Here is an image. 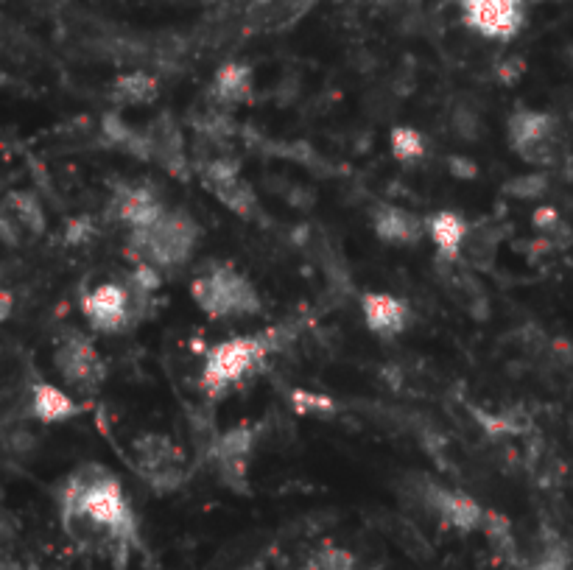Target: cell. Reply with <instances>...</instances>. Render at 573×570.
Instances as JSON below:
<instances>
[{"instance_id":"52a82bcc","label":"cell","mask_w":573,"mask_h":570,"mask_svg":"<svg viewBox=\"0 0 573 570\" xmlns=\"http://www.w3.org/2000/svg\"><path fill=\"white\" fill-rule=\"evenodd\" d=\"M509 146L520 160L532 165H548L557 157V121L548 112L518 109L509 118Z\"/></svg>"},{"instance_id":"5b68a950","label":"cell","mask_w":573,"mask_h":570,"mask_svg":"<svg viewBox=\"0 0 573 570\" xmlns=\"http://www.w3.org/2000/svg\"><path fill=\"white\" fill-rule=\"evenodd\" d=\"M272 350L269 336H235L210 347L202 367V389L210 397L230 392L241 380L258 372Z\"/></svg>"},{"instance_id":"ac0fdd59","label":"cell","mask_w":573,"mask_h":570,"mask_svg":"<svg viewBox=\"0 0 573 570\" xmlns=\"http://www.w3.org/2000/svg\"><path fill=\"white\" fill-rule=\"evenodd\" d=\"M213 95L219 104H244L246 98L252 95V70L246 68L244 62H227L216 70L213 79Z\"/></svg>"},{"instance_id":"ffe728a7","label":"cell","mask_w":573,"mask_h":570,"mask_svg":"<svg viewBox=\"0 0 573 570\" xmlns=\"http://www.w3.org/2000/svg\"><path fill=\"white\" fill-rule=\"evenodd\" d=\"M389 146H392V154H395L400 163H417V160H423L425 149H428L425 137L417 129H411V126L392 129Z\"/></svg>"},{"instance_id":"603a6c76","label":"cell","mask_w":573,"mask_h":570,"mask_svg":"<svg viewBox=\"0 0 573 570\" xmlns=\"http://www.w3.org/2000/svg\"><path fill=\"white\" fill-rule=\"evenodd\" d=\"M294 408L300 411V414H330L333 411V403H330L325 394H308V392H297L294 397Z\"/></svg>"},{"instance_id":"3957f363","label":"cell","mask_w":573,"mask_h":570,"mask_svg":"<svg viewBox=\"0 0 573 570\" xmlns=\"http://www.w3.org/2000/svg\"><path fill=\"white\" fill-rule=\"evenodd\" d=\"M151 297L146 288L126 274V280H110V283H98L87 297L82 299L84 319L96 333L112 336V333H123L129 327L140 325L146 319L151 308Z\"/></svg>"},{"instance_id":"d6986e66","label":"cell","mask_w":573,"mask_h":570,"mask_svg":"<svg viewBox=\"0 0 573 570\" xmlns=\"http://www.w3.org/2000/svg\"><path fill=\"white\" fill-rule=\"evenodd\" d=\"M160 95V82L143 73V70H135V73H126L118 82L112 84V101L115 104H151L154 98Z\"/></svg>"},{"instance_id":"cb8c5ba5","label":"cell","mask_w":573,"mask_h":570,"mask_svg":"<svg viewBox=\"0 0 573 570\" xmlns=\"http://www.w3.org/2000/svg\"><path fill=\"white\" fill-rule=\"evenodd\" d=\"M546 188V177L543 174H529V177H520L515 182H509V190L520 196V199H532V196H540Z\"/></svg>"},{"instance_id":"30bf717a","label":"cell","mask_w":573,"mask_h":570,"mask_svg":"<svg viewBox=\"0 0 573 570\" xmlns=\"http://www.w3.org/2000/svg\"><path fill=\"white\" fill-rule=\"evenodd\" d=\"M425 501L451 529L481 531V526H484L487 509L462 489L428 487L425 489Z\"/></svg>"},{"instance_id":"5bb4252c","label":"cell","mask_w":573,"mask_h":570,"mask_svg":"<svg viewBox=\"0 0 573 570\" xmlns=\"http://www.w3.org/2000/svg\"><path fill=\"white\" fill-rule=\"evenodd\" d=\"M84 406L70 397L68 392H62L54 383H45L37 380L34 389H31V414L42 422H68L73 417H79Z\"/></svg>"},{"instance_id":"8fae6325","label":"cell","mask_w":573,"mask_h":570,"mask_svg":"<svg viewBox=\"0 0 573 570\" xmlns=\"http://www.w3.org/2000/svg\"><path fill=\"white\" fill-rule=\"evenodd\" d=\"M361 316L367 327L381 336V339H395L411 325V308L403 299L383 294V291H369L361 297Z\"/></svg>"},{"instance_id":"9a60e30c","label":"cell","mask_w":573,"mask_h":570,"mask_svg":"<svg viewBox=\"0 0 573 570\" xmlns=\"http://www.w3.org/2000/svg\"><path fill=\"white\" fill-rule=\"evenodd\" d=\"M467 235H470V221H464L459 213L442 210L428 216V238L434 241L442 260H462Z\"/></svg>"},{"instance_id":"8992f818","label":"cell","mask_w":573,"mask_h":570,"mask_svg":"<svg viewBox=\"0 0 573 570\" xmlns=\"http://www.w3.org/2000/svg\"><path fill=\"white\" fill-rule=\"evenodd\" d=\"M54 367L59 378L82 397L96 394L101 383L107 380V367L98 355L96 344L79 330H68V333H62V339L56 341Z\"/></svg>"},{"instance_id":"4fadbf2b","label":"cell","mask_w":573,"mask_h":570,"mask_svg":"<svg viewBox=\"0 0 573 570\" xmlns=\"http://www.w3.org/2000/svg\"><path fill=\"white\" fill-rule=\"evenodd\" d=\"M165 210L168 207L149 188H121L112 196V216H115V221H121L126 230L149 227L163 216Z\"/></svg>"},{"instance_id":"ba28073f","label":"cell","mask_w":573,"mask_h":570,"mask_svg":"<svg viewBox=\"0 0 573 570\" xmlns=\"http://www.w3.org/2000/svg\"><path fill=\"white\" fill-rule=\"evenodd\" d=\"M462 17L487 40H512L526 23V0H462Z\"/></svg>"},{"instance_id":"7c38bea8","label":"cell","mask_w":573,"mask_h":570,"mask_svg":"<svg viewBox=\"0 0 573 570\" xmlns=\"http://www.w3.org/2000/svg\"><path fill=\"white\" fill-rule=\"evenodd\" d=\"M372 227L378 232V238L386 244L395 246H414L428 235V218H420L411 210L383 204L372 213Z\"/></svg>"},{"instance_id":"484cf974","label":"cell","mask_w":573,"mask_h":570,"mask_svg":"<svg viewBox=\"0 0 573 570\" xmlns=\"http://www.w3.org/2000/svg\"><path fill=\"white\" fill-rule=\"evenodd\" d=\"M523 570H565V557H562L560 551H548L546 557H540L534 565Z\"/></svg>"},{"instance_id":"9c48e42d","label":"cell","mask_w":573,"mask_h":570,"mask_svg":"<svg viewBox=\"0 0 573 570\" xmlns=\"http://www.w3.org/2000/svg\"><path fill=\"white\" fill-rule=\"evenodd\" d=\"M202 185H205L224 207L241 218H249L258 210V199L252 188L238 174V163L230 157H213L202 165Z\"/></svg>"},{"instance_id":"d4e9b609","label":"cell","mask_w":573,"mask_h":570,"mask_svg":"<svg viewBox=\"0 0 573 570\" xmlns=\"http://www.w3.org/2000/svg\"><path fill=\"white\" fill-rule=\"evenodd\" d=\"M68 235L70 244H84L90 235H93V224L90 221H84V218H76L73 224H70V230L65 232Z\"/></svg>"},{"instance_id":"2e32d148","label":"cell","mask_w":573,"mask_h":570,"mask_svg":"<svg viewBox=\"0 0 573 570\" xmlns=\"http://www.w3.org/2000/svg\"><path fill=\"white\" fill-rule=\"evenodd\" d=\"M135 453L143 478H151V475L163 473V470L179 467V462H182V453H179L177 445L168 436L160 434L140 436L135 442Z\"/></svg>"},{"instance_id":"7a4b0ae2","label":"cell","mask_w":573,"mask_h":570,"mask_svg":"<svg viewBox=\"0 0 573 570\" xmlns=\"http://www.w3.org/2000/svg\"><path fill=\"white\" fill-rule=\"evenodd\" d=\"M199 241V227L188 213L182 210H165L149 227L129 230L126 255L132 263H149L163 274L179 272Z\"/></svg>"},{"instance_id":"277c9868","label":"cell","mask_w":573,"mask_h":570,"mask_svg":"<svg viewBox=\"0 0 573 570\" xmlns=\"http://www.w3.org/2000/svg\"><path fill=\"white\" fill-rule=\"evenodd\" d=\"M193 302L210 319H238L260 313V294L235 266L213 263L191 283Z\"/></svg>"},{"instance_id":"6da1fadb","label":"cell","mask_w":573,"mask_h":570,"mask_svg":"<svg viewBox=\"0 0 573 570\" xmlns=\"http://www.w3.org/2000/svg\"><path fill=\"white\" fill-rule=\"evenodd\" d=\"M59 515L76 548L101 554L118 568L137 545V517L121 481L101 464H82L59 489Z\"/></svg>"},{"instance_id":"4316f807","label":"cell","mask_w":573,"mask_h":570,"mask_svg":"<svg viewBox=\"0 0 573 570\" xmlns=\"http://www.w3.org/2000/svg\"><path fill=\"white\" fill-rule=\"evenodd\" d=\"M252 3H272V0H252Z\"/></svg>"},{"instance_id":"44dd1931","label":"cell","mask_w":573,"mask_h":570,"mask_svg":"<svg viewBox=\"0 0 573 570\" xmlns=\"http://www.w3.org/2000/svg\"><path fill=\"white\" fill-rule=\"evenodd\" d=\"M305 570H355V557L339 545H322L311 554Z\"/></svg>"},{"instance_id":"7402d4cb","label":"cell","mask_w":573,"mask_h":570,"mask_svg":"<svg viewBox=\"0 0 573 570\" xmlns=\"http://www.w3.org/2000/svg\"><path fill=\"white\" fill-rule=\"evenodd\" d=\"M481 531L487 534V540H490L498 551H512L515 548V540H512V526H509V520L504 515H498V512H487L484 517V526Z\"/></svg>"},{"instance_id":"e0dca14e","label":"cell","mask_w":573,"mask_h":570,"mask_svg":"<svg viewBox=\"0 0 573 570\" xmlns=\"http://www.w3.org/2000/svg\"><path fill=\"white\" fill-rule=\"evenodd\" d=\"M6 216H3V227H17L20 235L28 232V235H42L45 232V210H42L40 199L34 193H26V190H17V193H9V199L3 204Z\"/></svg>"}]
</instances>
